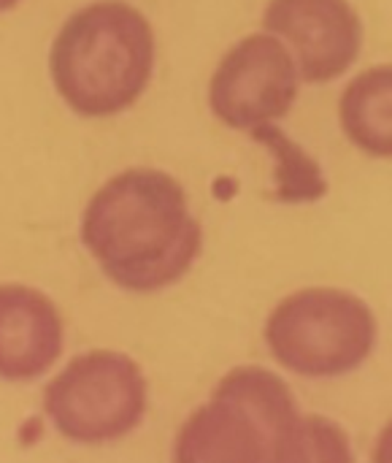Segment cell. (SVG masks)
Returning <instances> with one entry per match:
<instances>
[{
  "mask_svg": "<svg viewBox=\"0 0 392 463\" xmlns=\"http://www.w3.org/2000/svg\"><path fill=\"white\" fill-rule=\"evenodd\" d=\"M271 463H358V450L336 418L303 412L295 429L274 448Z\"/></svg>",
  "mask_w": 392,
  "mask_h": 463,
  "instance_id": "cell-11",
  "label": "cell"
},
{
  "mask_svg": "<svg viewBox=\"0 0 392 463\" xmlns=\"http://www.w3.org/2000/svg\"><path fill=\"white\" fill-rule=\"evenodd\" d=\"M374 307L344 288L314 285L279 298L263 323L274 366L306 383H339L363 372L379 353Z\"/></svg>",
  "mask_w": 392,
  "mask_h": 463,
  "instance_id": "cell-3",
  "label": "cell"
},
{
  "mask_svg": "<svg viewBox=\"0 0 392 463\" xmlns=\"http://www.w3.org/2000/svg\"><path fill=\"white\" fill-rule=\"evenodd\" d=\"M171 463H271V439L249 412L211 393L176 429Z\"/></svg>",
  "mask_w": 392,
  "mask_h": 463,
  "instance_id": "cell-8",
  "label": "cell"
},
{
  "mask_svg": "<svg viewBox=\"0 0 392 463\" xmlns=\"http://www.w3.org/2000/svg\"><path fill=\"white\" fill-rule=\"evenodd\" d=\"M301 73L290 49L271 33L233 43L209 81L211 114L233 130H255L290 114Z\"/></svg>",
  "mask_w": 392,
  "mask_h": 463,
  "instance_id": "cell-5",
  "label": "cell"
},
{
  "mask_svg": "<svg viewBox=\"0 0 392 463\" xmlns=\"http://www.w3.org/2000/svg\"><path fill=\"white\" fill-rule=\"evenodd\" d=\"M65 353L60 307L38 288L0 285V383L30 385L49 377Z\"/></svg>",
  "mask_w": 392,
  "mask_h": 463,
  "instance_id": "cell-7",
  "label": "cell"
},
{
  "mask_svg": "<svg viewBox=\"0 0 392 463\" xmlns=\"http://www.w3.org/2000/svg\"><path fill=\"white\" fill-rule=\"evenodd\" d=\"M263 27L287 41L298 73L309 84L347 73L363 46V22L350 0H268Z\"/></svg>",
  "mask_w": 392,
  "mask_h": 463,
  "instance_id": "cell-6",
  "label": "cell"
},
{
  "mask_svg": "<svg viewBox=\"0 0 392 463\" xmlns=\"http://www.w3.org/2000/svg\"><path fill=\"white\" fill-rule=\"evenodd\" d=\"M211 393H217V396L238 404L244 412H249L268 434L271 453L303 418V410L298 404V396H295L287 374H282L279 369H271V366H260V364L233 366L217 380Z\"/></svg>",
  "mask_w": 392,
  "mask_h": 463,
  "instance_id": "cell-9",
  "label": "cell"
},
{
  "mask_svg": "<svg viewBox=\"0 0 392 463\" xmlns=\"http://www.w3.org/2000/svg\"><path fill=\"white\" fill-rule=\"evenodd\" d=\"M79 236L100 271L135 296L179 285L203 252L184 187L157 168L111 176L84 206Z\"/></svg>",
  "mask_w": 392,
  "mask_h": 463,
  "instance_id": "cell-1",
  "label": "cell"
},
{
  "mask_svg": "<svg viewBox=\"0 0 392 463\" xmlns=\"http://www.w3.org/2000/svg\"><path fill=\"white\" fill-rule=\"evenodd\" d=\"M339 122L355 149L392 160V62L363 71L344 87Z\"/></svg>",
  "mask_w": 392,
  "mask_h": 463,
  "instance_id": "cell-10",
  "label": "cell"
},
{
  "mask_svg": "<svg viewBox=\"0 0 392 463\" xmlns=\"http://www.w3.org/2000/svg\"><path fill=\"white\" fill-rule=\"evenodd\" d=\"M14 5H19V0H0V14L3 11H11Z\"/></svg>",
  "mask_w": 392,
  "mask_h": 463,
  "instance_id": "cell-14",
  "label": "cell"
},
{
  "mask_svg": "<svg viewBox=\"0 0 392 463\" xmlns=\"http://www.w3.org/2000/svg\"><path fill=\"white\" fill-rule=\"evenodd\" d=\"M49 426L70 445L108 448L135 434L149 412V380L141 364L111 347L68 358L41 396Z\"/></svg>",
  "mask_w": 392,
  "mask_h": 463,
  "instance_id": "cell-4",
  "label": "cell"
},
{
  "mask_svg": "<svg viewBox=\"0 0 392 463\" xmlns=\"http://www.w3.org/2000/svg\"><path fill=\"white\" fill-rule=\"evenodd\" d=\"M369 463H392V415L382 423V429L371 442Z\"/></svg>",
  "mask_w": 392,
  "mask_h": 463,
  "instance_id": "cell-13",
  "label": "cell"
},
{
  "mask_svg": "<svg viewBox=\"0 0 392 463\" xmlns=\"http://www.w3.org/2000/svg\"><path fill=\"white\" fill-rule=\"evenodd\" d=\"M252 136L257 141H263L279 160V171H276L279 187H276L274 198L298 203V201H317L325 195L328 184H325L317 163L309 155H303V149L295 146L279 128H274V122L255 128Z\"/></svg>",
  "mask_w": 392,
  "mask_h": 463,
  "instance_id": "cell-12",
  "label": "cell"
},
{
  "mask_svg": "<svg viewBox=\"0 0 392 463\" xmlns=\"http://www.w3.org/2000/svg\"><path fill=\"white\" fill-rule=\"evenodd\" d=\"M154 30L122 0L73 11L49 52L57 95L79 117H114L138 103L154 73Z\"/></svg>",
  "mask_w": 392,
  "mask_h": 463,
  "instance_id": "cell-2",
  "label": "cell"
}]
</instances>
